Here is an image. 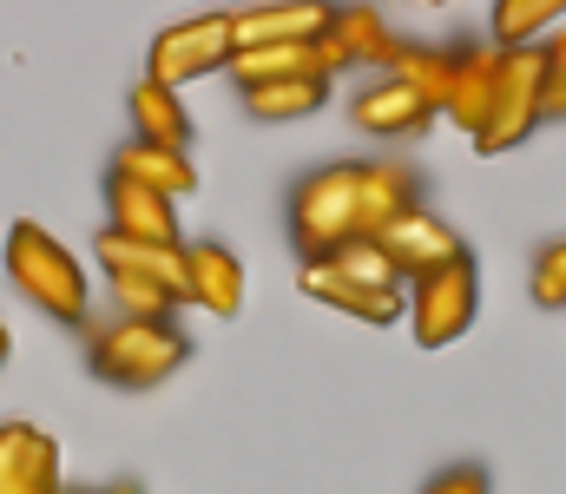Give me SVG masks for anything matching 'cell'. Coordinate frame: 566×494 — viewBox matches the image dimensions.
<instances>
[{
    "mask_svg": "<svg viewBox=\"0 0 566 494\" xmlns=\"http://www.w3.org/2000/svg\"><path fill=\"white\" fill-rule=\"evenodd\" d=\"M185 356L191 343L171 317H113V324L86 317V369L113 389H158L165 376L185 369Z\"/></svg>",
    "mask_w": 566,
    "mask_h": 494,
    "instance_id": "obj_1",
    "label": "cell"
},
{
    "mask_svg": "<svg viewBox=\"0 0 566 494\" xmlns=\"http://www.w3.org/2000/svg\"><path fill=\"white\" fill-rule=\"evenodd\" d=\"M7 277H13V291H20L33 311H46L53 324H80L86 329V304H93V291H86V264H80L46 224L20 218V224L7 231Z\"/></svg>",
    "mask_w": 566,
    "mask_h": 494,
    "instance_id": "obj_2",
    "label": "cell"
},
{
    "mask_svg": "<svg viewBox=\"0 0 566 494\" xmlns=\"http://www.w3.org/2000/svg\"><path fill=\"white\" fill-rule=\"evenodd\" d=\"M349 238H363L356 231V165H316L290 191V244L310 264V257H329Z\"/></svg>",
    "mask_w": 566,
    "mask_h": 494,
    "instance_id": "obj_3",
    "label": "cell"
},
{
    "mask_svg": "<svg viewBox=\"0 0 566 494\" xmlns=\"http://www.w3.org/2000/svg\"><path fill=\"white\" fill-rule=\"evenodd\" d=\"M541 86H547V53L541 40L534 46H501V86H494V106L474 133V153H514L541 133Z\"/></svg>",
    "mask_w": 566,
    "mask_h": 494,
    "instance_id": "obj_4",
    "label": "cell"
},
{
    "mask_svg": "<svg viewBox=\"0 0 566 494\" xmlns=\"http://www.w3.org/2000/svg\"><path fill=\"white\" fill-rule=\"evenodd\" d=\"M474 317H481V271H474L468 251L448 257V264H434L428 277L409 284V336H416L422 349L461 343V336L474 329Z\"/></svg>",
    "mask_w": 566,
    "mask_h": 494,
    "instance_id": "obj_5",
    "label": "cell"
},
{
    "mask_svg": "<svg viewBox=\"0 0 566 494\" xmlns=\"http://www.w3.org/2000/svg\"><path fill=\"white\" fill-rule=\"evenodd\" d=\"M231 53H238V27H231V13H191V20H178V27H165V33L151 40V53H145V80L185 93L191 80L224 73Z\"/></svg>",
    "mask_w": 566,
    "mask_h": 494,
    "instance_id": "obj_6",
    "label": "cell"
},
{
    "mask_svg": "<svg viewBox=\"0 0 566 494\" xmlns=\"http://www.w3.org/2000/svg\"><path fill=\"white\" fill-rule=\"evenodd\" d=\"M224 73L238 86H264V80H329L336 86V73H349V53H343L336 33H323V40H271V46H238Z\"/></svg>",
    "mask_w": 566,
    "mask_h": 494,
    "instance_id": "obj_7",
    "label": "cell"
},
{
    "mask_svg": "<svg viewBox=\"0 0 566 494\" xmlns=\"http://www.w3.org/2000/svg\"><path fill=\"white\" fill-rule=\"evenodd\" d=\"M376 244L389 251V264L402 271V284H416V277H428L434 264H448V257L468 251L461 231H454L441 211H428V204H409L402 218H389V224L376 231Z\"/></svg>",
    "mask_w": 566,
    "mask_h": 494,
    "instance_id": "obj_8",
    "label": "cell"
},
{
    "mask_svg": "<svg viewBox=\"0 0 566 494\" xmlns=\"http://www.w3.org/2000/svg\"><path fill=\"white\" fill-rule=\"evenodd\" d=\"M93 264L106 271V277H151V284H165L178 304H191V257H185V244H151V238H126V231H99L93 238Z\"/></svg>",
    "mask_w": 566,
    "mask_h": 494,
    "instance_id": "obj_9",
    "label": "cell"
},
{
    "mask_svg": "<svg viewBox=\"0 0 566 494\" xmlns=\"http://www.w3.org/2000/svg\"><path fill=\"white\" fill-rule=\"evenodd\" d=\"M349 119H356V133H369V139H422L428 126H434V106H428L416 86H402L396 73H376V80L349 99Z\"/></svg>",
    "mask_w": 566,
    "mask_h": 494,
    "instance_id": "obj_10",
    "label": "cell"
},
{
    "mask_svg": "<svg viewBox=\"0 0 566 494\" xmlns=\"http://www.w3.org/2000/svg\"><path fill=\"white\" fill-rule=\"evenodd\" d=\"M296 284H303V297H316V304H329V311H343V317H356V324H402V317H409V291L356 284V277H343L329 257H310V264L296 271Z\"/></svg>",
    "mask_w": 566,
    "mask_h": 494,
    "instance_id": "obj_11",
    "label": "cell"
},
{
    "mask_svg": "<svg viewBox=\"0 0 566 494\" xmlns=\"http://www.w3.org/2000/svg\"><path fill=\"white\" fill-rule=\"evenodd\" d=\"M60 482V442L33 422H0V494H53Z\"/></svg>",
    "mask_w": 566,
    "mask_h": 494,
    "instance_id": "obj_12",
    "label": "cell"
},
{
    "mask_svg": "<svg viewBox=\"0 0 566 494\" xmlns=\"http://www.w3.org/2000/svg\"><path fill=\"white\" fill-rule=\"evenodd\" d=\"M106 224L126 238H151V244H185L178 238V198L151 191L126 171H106Z\"/></svg>",
    "mask_w": 566,
    "mask_h": 494,
    "instance_id": "obj_13",
    "label": "cell"
},
{
    "mask_svg": "<svg viewBox=\"0 0 566 494\" xmlns=\"http://www.w3.org/2000/svg\"><path fill=\"white\" fill-rule=\"evenodd\" d=\"M336 20L329 0H258V7H238L231 27H238V46H271V40H323Z\"/></svg>",
    "mask_w": 566,
    "mask_h": 494,
    "instance_id": "obj_14",
    "label": "cell"
},
{
    "mask_svg": "<svg viewBox=\"0 0 566 494\" xmlns=\"http://www.w3.org/2000/svg\"><path fill=\"white\" fill-rule=\"evenodd\" d=\"M409 204H422V185L402 159H369L356 165V231L376 238L389 218H402Z\"/></svg>",
    "mask_w": 566,
    "mask_h": 494,
    "instance_id": "obj_15",
    "label": "cell"
},
{
    "mask_svg": "<svg viewBox=\"0 0 566 494\" xmlns=\"http://www.w3.org/2000/svg\"><path fill=\"white\" fill-rule=\"evenodd\" d=\"M494 86H501V46H461L441 119H448V126H461V133L474 139V133H481V119H488V106H494Z\"/></svg>",
    "mask_w": 566,
    "mask_h": 494,
    "instance_id": "obj_16",
    "label": "cell"
},
{
    "mask_svg": "<svg viewBox=\"0 0 566 494\" xmlns=\"http://www.w3.org/2000/svg\"><path fill=\"white\" fill-rule=\"evenodd\" d=\"M185 257H191V304L211 311V317H238L244 311V264H238V251L205 238V244H185Z\"/></svg>",
    "mask_w": 566,
    "mask_h": 494,
    "instance_id": "obj_17",
    "label": "cell"
},
{
    "mask_svg": "<svg viewBox=\"0 0 566 494\" xmlns=\"http://www.w3.org/2000/svg\"><path fill=\"white\" fill-rule=\"evenodd\" d=\"M126 106H133V139L171 146V153H191V113H185V93H178V86L139 80Z\"/></svg>",
    "mask_w": 566,
    "mask_h": 494,
    "instance_id": "obj_18",
    "label": "cell"
},
{
    "mask_svg": "<svg viewBox=\"0 0 566 494\" xmlns=\"http://www.w3.org/2000/svg\"><path fill=\"white\" fill-rule=\"evenodd\" d=\"M113 171L139 178V185L165 191V198H191V191H198V165L185 159V153H171V146H151V139H133V146H119Z\"/></svg>",
    "mask_w": 566,
    "mask_h": 494,
    "instance_id": "obj_19",
    "label": "cell"
},
{
    "mask_svg": "<svg viewBox=\"0 0 566 494\" xmlns=\"http://www.w3.org/2000/svg\"><path fill=\"white\" fill-rule=\"evenodd\" d=\"M244 93V113L264 119V126H283V119H310L329 106V80H264V86H238Z\"/></svg>",
    "mask_w": 566,
    "mask_h": 494,
    "instance_id": "obj_20",
    "label": "cell"
},
{
    "mask_svg": "<svg viewBox=\"0 0 566 494\" xmlns=\"http://www.w3.org/2000/svg\"><path fill=\"white\" fill-rule=\"evenodd\" d=\"M454 60H461V46H409V40H396V53H389L382 73H396L402 86H416L428 106L441 113L448 106V86H454Z\"/></svg>",
    "mask_w": 566,
    "mask_h": 494,
    "instance_id": "obj_21",
    "label": "cell"
},
{
    "mask_svg": "<svg viewBox=\"0 0 566 494\" xmlns=\"http://www.w3.org/2000/svg\"><path fill=\"white\" fill-rule=\"evenodd\" d=\"M329 33L343 40V53H349V66H389V53H396V33H389V20L376 13V7H336V20H329Z\"/></svg>",
    "mask_w": 566,
    "mask_h": 494,
    "instance_id": "obj_22",
    "label": "cell"
},
{
    "mask_svg": "<svg viewBox=\"0 0 566 494\" xmlns=\"http://www.w3.org/2000/svg\"><path fill=\"white\" fill-rule=\"evenodd\" d=\"M566 20V0H494V46H534Z\"/></svg>",
    "mask_w": 566,
    "mask_h": 494,
    "instance_id": "obj_23",
    "label": "cell"
},
{
    "mask_svg": "<svg viewBox=\"0 0 566 494\" xmlns=\"http://www.w3.org/2000/svg\"><path fill=\"white\" fill-rule=\"evenodd\" d=\"M329 264H336L343 277H356V284H376V291H409V284H402V271L389 264V251H382L376 238H349V244H336V251H329Z\"/></svg>",
    "mask_w": 566,
    "mask_h": 494,
    "instance_id": "obj_24",
    "label": "cell"
},
{
    "mask_svg": "<svg viewBox=\"0 0 566 494\" xmlns=\"http://www.w3.org/2000/svg\"><path fill=\"white\" fill-rule=\"evenodd\" d=\"M106 297H113L119 317H171L178 311V297L151 277H106Z\"/></svg>",
    "mask_w": 566,
    "mask_h": 494,
    "instance_id": "obj_25",
    "label": "cell"
},
{
    "mask_svg": "<svg viewBox=\"0 0 566 494\" xmlns=\"http://www.w3.org/2000/svg\"><path fill=\"white\" fill-rule=\"evenodd\" d=\"M527 291H534V304L566 311V238H560V244H547V251L534 257V277H527Z\"/></svg>",
    "mask_w": 566,
    "mask_h": 494,
    "instance_id": "obj_26",
    "label": "cell"
},
{
    "mask_svg": "<svg viewBox=\"0 0 566 494\" xmlns=\"http://www.w3.org/2000/svg\"><path fill=\"white\" fill-rule=\"evenodd\" d=\"M422 494H494L488 482V469H474V462H461V469H448V475H434Z\"/></svg>",
    "mask_w": 566,
    "mask_h": 494,
    "instance_id": "obj_27",
    "label": "cell"
},
{
    "mask_svg": "<svg viewBox=\"0 0 566 494\" xmlns=\"http://www.w3.org/2000/svg\"><path fill=\"white\" fill-rule=\"evenodd\" d=\"M547 119H566V73H547V86H541V126Z\"/></svg>",
    "mask_w": 566,
    "mask_h": 494,
    "instance_id": "obj_28",
    "label": "cell"
},
{
    "mask_svg": "<svg viewBox=\"0 0 566 494\" xmlns=\"http://www.w3.org/2000/svg\"><path fill=\"white\" fill-rule=\"evenodd\" d=\"M541 53H547V73H566V20L541 40Z\"/></svg>",
    "mask_w": 566,
    "mask_h": 494,
    "instance_id": "obj_29",
    "label": "cell"
},
{
    "mask_svg": "<svg viewBox=\"0 0 566 494\" xmlns=\"http://www.w3.org/2000/svg\"><path fill=\"white\" fill-rule=\"evenodd\" d=\"M7 356H13V336H7V324H0V369H7Z\"/></svg>",
    "mask_w": 566,
    "mask_h": 494,
    "instance_id": "obj_30",
    "label": "cell"
},
{
    "mask_svg": "<svg viewBox=\"0 0 566 494\" xmlns=\"http://www.w3.org/2000/svg\"><path fill=\"white\" fill-rule=\"evenodd\" d=\"M53 494H99V488H80V482H60Z\"/></svg>",
    "mask_w": 566,
    "mask_h": 494,
    "instance_id": "obj_31",
    "label": "cell"
},
{
    "mask_svg": "<svg viewBox=\"0 0 566 494\" xmlns=\"http://www.w3.org/2000/svg\"><path fill=\"white\" fill-rule=\"evenodd\" d=\"M106 494H139V488H133V482H119V488H106Z\"/></svg>",
    "mask_w": 566,
    "mask_h": 494,
    "instance_id": "obj_32",
    "label": "cell"
},
{
    "mask_svg": "<svg viewBox=\"0 0 566 494\" xmlns=\"http://www.w3.org/2000/svg\"><path fill=\"white\" fill-rule=\"evenodd\" d=\"M428 7H448V0H428Z\"/></svg>",
    "mask_w": 566,
    "mask_h": 494,
    "instance_id": "obj_33",
    "label": "cell"
}]
</instances>
